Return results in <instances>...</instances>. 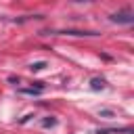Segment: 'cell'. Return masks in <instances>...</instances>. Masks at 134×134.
Returning a JSON list of instances; mask_svg holds the SVG:
<instances>
[{
  "mask_svg": "<svg viewBox=\"0 0 134 134\" xmlns=\"http://www.w3.org/2000/svg\"><path fill=\"white\" fill-rule=\"evenodd\" d=\"M109 19H111V23L130 25V23H134V13H132L130 8H124V10H117V13H113Z\"/></svg>",
  "mask_w": 134,
  "mask_h": 134,
  "instance_id": "obj_1",
  "label": "cell"
},
{
  "mask_svg": "<svg viewBox=\"0 0 134 134\" xmlns=\"http://www.w3.org/2000/svg\"><path fill=\"white\" fill-rule=\"evenodd\" d=\"M59 36H98L96 31H88V29H63V31H57Z\"/></svg>",
  "mask_w": 134,
  "mask_h": 134,
  "instance_id": "obj_2",
  "label": "cell"
},
{
  "mask_svg": "<svg viewBox=\"0 0 134 134\" xmlns=\"http://www.w3.org/2000/svg\"><path fill=\"white\" fill-rule=\"evenodd\" d=\"M19 92H21V94H31V96H38V94H42V92H44V86H34V88H21Z\"/></svg>",
  "mask_w": 134,
  "mask_h": 134,
  "instance_id": "obj_3",
  "label": "cell"
},
{
  "mask_svg": "<svg viewBox=\"0 0 134 134\" xmlns=\"http://www.w3.org/2000/svg\"><path fill=\"white\" fill-rule=\"evenodd\" d=\"M105 84H107V82H105L103 77H92V80H90V88H92V90H103Z\"/></svg>",
  "mask_w": 134,
  "mask_h": 134,
  "instance_id": "obj_4",
  "label": "cell"
},
{
  "mask_svg": "<svg viewBox=\"0 0 134 134\" xmlns=\"http://www.w3.org/2000/svg\"><path fill=\"white\" fill-rule=\"evenodd\" d=\"M44 67H46V61H36V63H31V65H29V69H31V71H42Z\"/></svg>",
  "mask_w": 134,
  "mask_h": 134,
  "instance_id": "obj_5",
  "label": "cell"
},
{
  "mask_svg": "<svg viewBox=\"0 0 134 134\" xmlns=\"http://www.w3.org/2000/svg\"><path fill=\"white\" fill-rule=\"evenodd\" d=\"M42 126H44V128H52V126H57V117H52V115H50V117H44V119H42Z\"/></svg>",
  "mask_w": 134,
  "mask_h": 134,
  "instance_id": "obj_6",
  "label": "cell"
},
{
  "mask_svg": "<svg viewBox=\"0 0 134 134\" xmlns=\"http://www.w3.org/2000/svg\"><path fill=\"white\" fill-rule=\"evenodd\" d=\"M98 115H100V117H113L115 113H113L111 109H100V111H98Z\"/></svg>",
  "mask_w": 134,
  "mask_h": 134,
  "instance_id": "obj_7",
  "label": "cell"
},
{
  "mask_svg": "<svg viewBox=\"0 0 134 134\" xmlns=\"http://www.w3.org/2000/svg\"><path fill=\"white\" fill-rule=\"evenodd\" d=\"M75 2H84V0H75Z\"/></svg>",
  "mask_w": 134,
  "mask_h": 134,
  "instance_id": "obj_8",
  "label": "cell"
}]
</instances>
